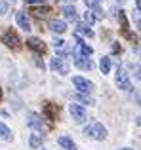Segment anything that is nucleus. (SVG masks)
I'll return each instance as SVG.
<instances>
[{
	"mask_svg": "<svg viewBox=\"0 0 141 150\" xmlns=\"http://www.w3.org/2000/svg\"><path fill=\"white\" fill-rule=\"evenodd\" d=\"M84 135L92 137V139H95V141H103L105 137H107V129H105L101 124L93 122V124H90V125L84 127Z\"/></svg>",
	"mask_w": 141,
	"mask_h": 150,
	"instance_id": "nucleus-1",
	"label": "nucleus"
},
{
	"mask_svg": "<svg viewBox=\"0 0 141 150\" xmlns=\"http://www.w3.org/2000/svg\"><path fill=\"white\" fill-rule=\"evenodd\" d=\"M2 42L8 46V48H11V50H15V51H17L19 48H21V40H19L17 33H14L11 29L4 33V36H2Z\"/></svg>",
	"mask_w": 141,
	"mask_h": 150,
	"instance_id": "nucleus-2",
	"label": "nucleus"
},
{
	"mask_svg": "<svg viewBox=\"0 0 141 150\" xmlns=\"http://www.w3.org/2000/svg\"><path fill=\"white\" fill-rule=\"evenodd\" d=\"M116 86H118V89H124V91H132L130 76L126 74V70H124V69H118V70H116Z\"/></svg>",
	"mask_w": 141,
	"mask_h": 150,
	"instance_id": "nucleus-3",
	"label": "nucleus"
},
{
	"mask_svg": "<svg viewBox=\"0 0 141 150\" xmlns=\"http://www.w3.org/2000/svg\"><path fill=\"white\" fill-rule=\"evenodd\" d=\"M69 112L70 116H73V120L76 122V124H82V122H86V110L82 105H76V103H73V105L69 106Z\"/></svg>",
	"mask_w": 141,
	"mask_h": 150,
	"instance_id": "nucleus-4",
	"label": "nucleus"
},
{
	"mask_svg": "<svg viewBox=\"0 0 141 150\" xmlns=\"http://www.w3.org/2000/svg\"><path fill=\"white\" fill-rule=\"evenodd\" d=\"M73 84H74V88H76L80 93H90L93 89V84H92V82L86 80V78H82V76H74L73 78Z\"/></svg>",
	"mask_w": 141,
	"mask_h": 150,
	"instance_id": "nucleus-5",
	"label": "nucleus"
},
{
	"mask_svg": "<svg viewBox=\"0 0 141 150\" xmlns=\"http://www.w3.org/2000/svg\"><path fill=\"white\" fill-rule=\"evenodd\" d=\"M27 124L31 125V127H34L36 131H42L44 133L46 131V125H44V120H42L38 114H34V112H31L29 114V120H27Z\"/></svg>",
	"mask_w": 141,
	"mask_h": 150,
	"instance_id": "nucleus-6",
	"label": "nucleus"
},
{
	"mask_svg": "<svg viewBox=\"0 0 141 150\" xmlns=\"http://www.w3.org/2000/svg\"><path fill=\"white\" fill-rule=\"evenodd\" d=\"M74 40H76V55H84V57H90V55L93 53V50L90 48V46L86 44L82 38H78V36H76Z\"/></svg>",
	"mask_w": 141,
	"mask_h": 150,
	"instance_id": "nucleus-7",
	"label": "nucleus"
},
{
	"mask_svg": "<svg viewBox=\"0 0 141 150\" xmlns=\"http://www.w3.org/2000/svg\"><path fill=\"white\" fill-rule=\"evenodd\" d=\"M74 65L80 67L82 70H92L93 69V63L90 61L88 57H84V55H76V53H74Z\"/></svg>",
	"mask_w": 141,
	"mask_h": 150,
	"instance_id": "nucleus-8",
	"label": "nucleus"
},
{
	"mask_svg": "<svg viewBox=\"0 0 141 150\" xmlns=\"http://www.w3.org/2000/svg\"><path fill=\"white\" fill-rule=\"evenodd\" d=\"M27 46H29L31 50L33 51H36V53H44L46 51V46H44V42L40 40V38H29V40H27Z\"/></svg>",
	"mask_w": 141,
	"mask_h": 150,
	"instance_id": "nucleus-9",
	"label": "nucleus"
},
{
	"mask_svg": "<svg viewBox=\"0 0 141 150\" xmlns=\"http://www.w3.org/2000/svg\"><path fill=\"white\" fill-rule=\"evenodd\" d=\"M50 67H52L53 70H57L59 74H67V72H69V67L65 65V61H63L61 57H56V59H52Z\"/></svg>",
	"mask_w": 141,
	"mask_h": 150,
	"instance_id": "nucleus-10",
	"label": "nucleus"
},
{
	"mask_svg": "<svg viewBox=\"0 0 141 150\" xmlns=\"http://www.w3.org/2000/svg\"><path fill=\"white\" fill-rule=\"evenodd\" d=\"M57 112H59L57 105H52V103H46V105H44V116L48 118V120H56Z\"/></svg>",
	"mask_w": 141,
	"mask_h": 150,
	"instance_id": "nucleus-11",
	"label": "nucleus"
},
{
	"mask_svg": "<svg viewBox=\"0 0 141 150\" xmlns=\"http://www.w3.org/2000/svg\"><path fill=\"white\" fill-rule=\"evenodd\" d=\"M15 19H17V25L21 27L23 30H31V21H29V17H27L25 11H17Z\"/></svg>",
	"mask_w": 141,
	"mask_h": 150,
	"instance_id": "nucleus-12",
	"label": "nucleus"
},
{
	"mask_svg": "<svg viewBox=\"0 0 141 150\" xmlns=\"http://www.w3.org/2000/svg\"><path fill=\"white\" fill-rule=\"evenodd\" d=\"M50 30L56 34H63L65 30H67V25H65V21H61V19H56V21L50 23Z\"/></svg>",
	"mask_w": 141,
	"mask_h": 150,
	"instance_id": "nucleus-13",
	"label": "nucleus"
},
{
	"mask_svg": "<svg viewBox=\"0 0 141 150\" xmlns=\"http://www.w3.org/2000/svg\"><path fill=\"white\" fill-rule=\"evenodd\" d=\"M57 143H59L65 150H76V144H74L73 139H70V137H67V135H61L59 139H57Z\"/></svg>",
	"mask_w": 141,
	"mask_h": 150,
	"instance_id": "nucleus-14",
	"label": "nucleus"
},
{
	"mask_svg": "<svg viewBox=\"0 0 141 150\" xmlns=\"http://www.w3.org/2000/svg\"><path fill=\"white\" fill-rule=\"evenodd\" d=\"M31 13H34L36 17H46L48 13H52V10H50L48 6H44V8H33V10H31Z\"/></svg>",
	"mask_w": 141,
	"mask_h": 150,
	"instance_id": "nucleus-15",
	"label": "nucleus"
},
{
	"mask_svg": "<svg viewBox=\"0 0 141 150\" xmlns=\"http://www.w3.org/2000/svg\"><path fill=\"white\" fill-rule=\"evenodd\" d=\"M0 139L11 141V131H10V127H8V125H4L2 122H0Z\"/></svg>",
	"mask_w": 141,
	"mask_h": 150,
	"instance_id": "nucleus-16",
	"label": "nucleus"
},
{
	"mask_svg": "<svg viewBox=\"0 0 141 150\" xmlns=\"http://www.w3.org/2000/svg\"><path fill=\"white\" fill-rule=\"evenodd\" d=\"M63 13H65V17L70 19V21H76V10H74L73 6H65L63 8Z\"/></svg>",
	"mask_w": 141,
	"mask_h": 150,
	"instance_id": "nucleus-17",
	"label": "nucleus"
},
{
	"mask_svg": "<svg viewBox=\"0 0 141 150\" xmlns=\"http://www.w3.org/2000/svg\"><path fill=\"white\" fill-rule=\"evenodd\" d=\"M99 67H101V72L107 74L109 70H111V57H103V59H101V63H99Z\"/></svg>",
	"mask_w": 141,
	"mask_h": 150,
	"instance_id": "nucleus-18",
	"label": "nucleus"
},
{
	"mask_svg": "<svg viewBox=\"0 0 141 150\" xmlns=\"http://www.w3.org/2000/svg\"><path fill=\"white\" fill-rule=\"evenodd\" d=\"M118 19H120V25H122V33L128 36V21H126V13H124V11H118Z\"/></svg>",
	"mask_w": 141,
	"mask_h": 150,
	"instance_id": "nucleus-19",
	"label": "nucleus"
},
{
	"mask_svg": "<svg viewBox=\"0 0 141 150\" xmlns=\"http://www.w3.org/2000/svg\"><path fill=\"white\" fill-rule=\"evenodd\" d=\"M76 33H80V34H86L88 38H92V36H93L92 29H90L88 25H78V27H76Z\"/></svg>",
	"mask_w": 141,
	"mask_h": 150,
	"instance_id": "nucleus-20",
	"label": "nucleus"
},
{
	"mask_svg": "<svg viewBox=\"0 0 141 150\" xmlns=\"http://www.w3.org/2000/svg\"><path fill=\"white\" fill-rule=\"evenodd\" d=\"M31 148H38V146H40V144H42V135H33V137H31Z\"/></svg>",
	"mask_w": 141,
	"mask_h": 150,
	"instance_id": "nucleus-21",
	"label": "nucleus"
},
{
	"mask_svg": "<svg viewBox=\"0 0 141 150\" xmlns=\"http://www.w3.org/2000/svg\"><path fill=\"white\" fill-rule=\"evenodd\" d=\"M84 2H86V6L92 8V10L93 8H99V0H84Z\"/></svg>",
	"mask_w": 141,
	"mask_h": 150,
	"instance_id": "nucleus-22",
	"label": "nucleus"
},
{
	"mask_svg": "<svg viewBox=\"0 0 141 150\" xmlns=\"http://www.w3.org/2000/svg\"><path fill=\"white\" fill-rule=\"evenodd\" d=\"M84 19H86V23H93V21H95V17H93L90 11H86V13H84Z\"/></svg>",
	"mask_w": 141,
	"mask_h": 150,
	"instance_id": "nucleus-23",
	"label": "nucleus"
},
{
	"mask_svg": "<svg viewBox=\"0 0 141 150\" xmlns=\"http://www.w3.org/2000/svg\"><path fill=\"white\" fill-rule=\"evenodd\" d=\"M53 46H56V50H65V42L63 40H56Z\"/></svg>",
	"mask_w": 141,
	"mask_h": 150,
	"instance_id": "nucleus-24",
	"label": "nucleus"
},
{
	"mask_svg": "<svg viewBox=\"0 0 141 150\" xmlns=\"http://www.w3.org/2000/svg\"><path fill=\"white\" fill-rule=\"evenodd\" d=\"M36 2H44V0H25V4H36Z\"/></svg>",
	"mask_w": 141,
	"mask_h": 150,
	"instance_id": "nucleus-25",
	"label": "nucleus"
},
{
	"mask_svg": "<svg viewBox=\"0 0 141 150\" xmlns=\"http://www.w3.org/2000/svg\"><path fill=\"white\" fill-rule=\"evenodd\" d=\"M0 99H2V88H0Z\"/></svg>",
	"mask_w": 141,
	"mask_h": 150,
	"instance_id": "nucleus-26",
	"label": "nucleus"
},
{
	"mask_svg": "<svg viewBox=\"0 0 141 150\" xmlns=\"http://www.w3.org/2000/svg\"><path fill=\"white\" fill-rule=\"evenodd\" d=\"M122 150H132V148H122Z\"/></svg>",
	"mask_w": 141,
	"mask_h": 150,
	"instance_id": "nucleus-27",
	"label": "nucleus"
}]
</instances>
